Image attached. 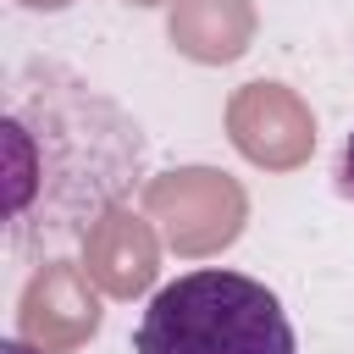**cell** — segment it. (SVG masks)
<instances>
[{
    "instance_id": "cell-6",
    "label": "cell",
    "mask_w": 354,
    "mask_h": 354,
    "mask_svg": "<svg viewBox=\"0 0 354 354\" xmlns=\"http://www.w3.org/2000/svg\"><path fill=\"white\" fill-rule=\"evenodd\" d=\"M160 232L144 210L133 205H111L83 238H77V260L83 271L100 282L105 299H144L160 277Z\"/></svg>"
},
{
    "instance_id": "cell-3",
    "label": "cell",
    "mask_w": 354,
    "mask_h": 354,
    "mask_svg": "<svg viewBox=\"0 0 354 354\" xmlns=\"http://www.w3.org/2000/svg\"><path fill=\"white\" fill-rule=\"evenodd\" d=\"M138 210L155 221V232L166 238L171 254L205 260V254H221L238 243V232L249 221V194L238 177H227L216 166H171L144 183Z\"/></svg>"
},
{
    "instance_id": "cell-9",
    "label": "cell",
    "mask_w": 354,
    "mask_h": 354,
    "mask_svg": "<svg viewBox=\"0 0 354 354\" xmlns=\"http://www.w3.org/2000/svg\"><path fill=\"white\" fill-rule=\"evenodd\" d=\"M17 6H28V11H66L72 0H17Z\"/></svg>"
},
{
    "instance_id": "cell-7",
    "label": "cell",
    "mask_w": 354,
    "mask_h": 354,
    "mask_svg": "<svg viewBox=\"0 0 354 354\" xmlns=\"http://www.w3.org/2000/svg\"><path fill=\"white\" fill-rule=\"evenodd\" d=\"M260 33V11L254 0H171L166 17V39L177 55L199 61V66H232L249 55Z\"/></svg>"
},
{
    "instance_id": "cell-4",
    "label": "cell",
    "mask_w": 354,
    "mask_h": 354,
    "mask_svg": "<svg viewBox=\"0 0 354 354\" xmlns=\"http://www.w3.org/2000/svg\"><path fill=\"white\" fill-rule=\"evenodd\" d=\"M227 144L260 171H299L315 155V111L299 88L254 77L227 100Z\"/></svg>"
},
{
    "instance_id": "cell-10",
    "label": "cell",
    "mask_w": 354,
    "mask_h": 354,
    "mask_svg": "<svg viewBox=\"0 0 354 354\" xmlns=\"http://www.w3.org/2000/svg\"><path fill=\"white\" fill-rule=\"evenodd\" d=\"M0 354H39V348H33V343H22V337H11V343H6Z\"/></svg>"
},
{
    "instance_id": "cell-8",
    "label": "cell",
    "mask_w": 354,
    "mask_h": 354,
    "mask_svg": "<svg viewBox=\"0 0 354 354\" xmlns=\"http://www.w3.org/2000/svg\"><path fill=\"white\" fill-rule=\"evenodd\" d=\"M337 183H343V194L354 199V133H348V144H343V160H337Z\"/></svg>"
},
{
    "instance_id": "cell-11",
    "label": "cell",
    "mask_w": 354,
    "mask_h": 354,
    "mask_svg": "<svg viewBox=\"0 0 354 354\" xmlns=\"http://www.w3.org/2000/svg\"><path fill=\"white\" fill-rule=\"evenodd\" d=\"M127 6H171V0H127Z\"/></svg>"
},
{
    "instance_id": "cell-1",
    "label": "cell",
    "mask_w": 354,
    "mask_h": 354,
    "mask_svg": "<svg viewBox=\"0 0 354 354\" xmlns=\"http://www.w3.org/2000/svg\"><path fill=\"white\" fill-rule=\"evenodd\" d=\"M11 249H61L83 238L144 177L138 122L55 61H33L6 88L0 116Z\"/></svg>"
},
{
    "instance_id": "cell-5",
    "label": "cell",
    "mask_w": 354,
    "mask_h": 354,
    "mask_svg": "<svg viewBox=\"0 0 354 354\" xmlns=\"http://www.w3.org/2000/svg\"><path fill=\"white\" fill-rule=\"evenodd\" d=\"M105 310H100V282L83 271V260L50 254L33 266L22 299H17V337L33 343L39 354H77L94 343Z\"/></svg>"
},
{
    "instance_id": "cell-2",
    "label": "cell",
    "mask_w": 354,
    "mask_h": 354,
    "mask_svg": "<svg viewBox=\"0 0 354 354\" xmlns=\"http://www.w3.org/2000/svg\"><path fill=\"white\" fill-rule=\"evenodd\" d=\"M133 354H299L282 299L227 266H199L155 288Z\"/></svg>"
}]
</instances>
